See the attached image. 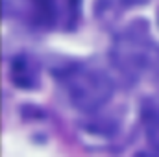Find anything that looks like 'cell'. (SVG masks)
Instances as JSON below:
<instances>
[{"mask_svg": "<svg viewBox=\"0 0 159 157\" xmlns=\"http://www.w3.org/2000/svg\"><path fill=\"white\" fill-rule=\"evenodd\" d=\"M56 79L63 87L69 102L81 113L102 109L113 94V79L106 70L93 63H69L56 72Z\"/></svg>", "mask_w": 159, "mask_h": 157, "instance_id": "6da1fadb", "label": "cell"}, {"mask_svg": "<svg viewBox=\"0 0 159 157\" xmlns=\"http://www.w3.org/2000/svg\"><path fill=\"white\" fill-rule=\"evenodd\" d=\"M109 57L122 78L137 81L159 65V46L148 34V26L144 22H135L115 37Z\"/></svg>", "mask_w": 159, "mask_h": 157, "instance_id": "7a4b0ae2", "label": "cell"}, {"mask_svg": "<svg viewBox=\"0 0 159 157\" xmlns=\"http://www.w3.org/2000/svg\"><path fill=\"white\" fill-rule=\"evenodd\" d=\"M81 13V0H26V20L46 32H70Z\"/></svg>", "mask_w": 159, "mask_h": 157, "instance_id": "3957f363", "label": "cell"}, {"mask_svg": "<svg viewBox=\"0 0 159 157\" xmlns=\"http://www.w3.org/2000/svg\"><path fill=\"white\" fill-rule=\"evenodd\" d=\"M11 81L20 89H35L39 83V65L28 54H19L11 61Z\"/></svg>", "mask_w": 159, "mask_h": 157, "instance_id": "277c9868", "label": "cell"}, {"mask_svg": "<svg viewBox=\"0 0 159 157\" xmlns=\"http://www.w3.org/2000/svg\"><path fill=\"white\" fill-rule=\"evenodd\" d=\"M141 120H143V126H144L148 144L156 152H159V104L156 100L148 98V100L143 102Z\"/></svg>", "mask_w": 159, "mask_h": 157, "instance_id": "5b68a950", "label": "cell"}, {"mask_svg": "<svg viewBox=\"0 0 159 157\" xmlns=\"http://www.w3.org/2000/svg\"><path fill=\"white\" fill-rule=\"evenodd\" d=\"M148 0H102V6L107 7V9H113V11H124L128 7H133V6H141Z\"/></svg>", "mask_w": 159, "mask_h": 157, "instance_id": "8992f818", "label": "cell"}]
</instances>
